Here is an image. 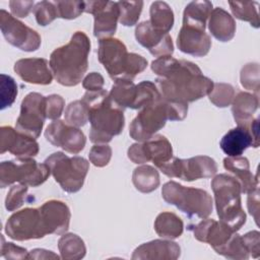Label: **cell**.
I'll list each match as a JSON object with an SVG mask.
<instances>
[{
	"mask_svg": "<svg viewBox=\"0 0 260 260\" xmlns=\"http://www.w3.org/2000/svg\"><path fill=\"white\" fill-rule=\"evenodd\" d=\"M151 70L158 75L155 85L165 101L187 104L210 93L213 82L200 68L187 60L172 56L158 57L151 63Z\"/></svg>",
	"mask_w": 260,
	"mask_h": 260,
	"instance_id": "6da1fadb",
	"label": "cell"
},
{
	"mask_svg": "<svg viewBox=\"0 0 260 260\" xmlns=\"http://www.w3.org/2000/svg\"><path fill=\"white\" fill-rule=\"evenodd\" d=\"M90 41L83 31H76L68 44L54 50L50 56V68L62 85H77L88 66Z\"/></svg>",
	"mask_w": 260,
	"mask_h": 260,
	"instance_id": "7a4b0ae2",
	"label": "cell"
},
{
	"mask_svg": "<svg viewBox=\"0 0 260 260\" xmlns=\"http://www.w3.org/2000/svg\"><path fill=\"white\" fill-rule=\"evenodd\" d=\"M82 101L88 110L91 142L108 143L122 132L125 124L123 110L112 102L107 90L103 88L96 91H86Z\"/></svg>",
	"mask_w": 260,
	"mask_h": 260,
	"instance_id": "3957f363",
	"label": "cell"
},
{
	"mask_svg": "<svg viewBox=\"0 0 260 260\" xmlns=\"http://www.w3.org/2000/svg\"><path fill=\"white\" fill-rule=\"evenodd\" d=\"M187 112V104L171 103L161 98L140 109L130 124L129 134L137 141H146L166 125L167 120L181 121L186 117Z\"/></svg>",
	"mask_w": 260,
	"mask_h": 260,
	"instance_id": "277c9868",
	"label": "cell"
},
{
	"mask_svg": "<svg viewBox=\"0 0 260 260\" xmlns=\"http://www.w3.org/2000/svg\"><path fill=\"white\" fill-rule=\"evenodd\" d=\"M98 57L110 77L115 81L119 79L132 80L147 66L146 59L140 55L128 53L126 46L115 38L100 40Z\"/></svg>",
	"mask_w": 260,
	"mask_h": 260,
	"instance_id": "5b68a950",
	"label": "cell"
},
{
	"mask_svg": "<svg viewBox=\"0 0 260 260\" xmlns=\"http://www.w3.org/2000/svg\"><path fill=\"white\" fill-rule=\"evenodd\" d=\"M216 211L219 219L238 231L246 221V214L241 205V185L226 174L215 176L211 181Z\"/></svg>",
	"mask_w": 260,
	"mask_h": 260,
	"instance_id": "8992f818",
	"label": "cell"
},
{
	"mask_svg": "<svg viewBox=\"0 0 260 260\" xmlns=\"http://www.w3.org/2000/svg\"><path fill=\"white\" fill-rule=\"evenodd\" d=\"M194 237L204 243H208L216 253L232 259H247L248 251L242 237L236 234L230 225L223 221L204 219L194 229Z\"/></svg>",
	"mask_w": 260,
	"mask_h": 260,
	"instance_id": "52a82bcc",
	"label": "cell"
},
{
	"mask_svg": "<svg viewBox=\"0 0 260 260\" xmlns=\"http://www.w3.org/2000/svg\"><path fill=\"white\" fill-rule=\"evenodd\" d=\"M161 195L166 202L175 205L189 217L196 215L206 218L212 212V198L205 190L170 181L162 186Z\"/></svg>",
	"mask_w": 260,
	"mask_h": 260,
	"instance_id": "ba28073f",
	"label": "cell"
},
{
	"mask_svg": "<svg viewBox=\"0 0 260 260\" xmlns=\"http://www.w3.org/2000/svg\"><path fill=\"white\" fill-rule=\"evenodd\" d=\"M44 162L64 191L74 193L82 188L89 169V162L85 158L70 157L59 151L48 156Z\"/></svg>",
	"mask_w": 260,
	"mask_h": 260,
	"instance_id": "9c48e42d",
	"label": "cell"
},
{
	"mask_svg": "<svg viewBox=\"0 0 260 260\" xmlns=\"http://www.w3.org/2000/svg\"><path fill=\"white\" fill-rule=\"evenodd\" d=\"M49 167L39 164L30 157H17L14 160L2 161L0 165V186L5 188L15 182L25 186L38 187L50 176Z\"/></svg>",
	"mask_w": 260,
	"mask_h": 260,
	"instance_id": "30bf717a",
	"label": "cell"
},
{
	"mask_svg": "<svg viewBox=\"0 0 260 260\" xmlns=\"http://www.w3.org/2000/svg\"><path fill=\"white\" fill-rule=\"evenodd\" d=\"M157 168L168 177L179 178L184 181L210 178L217 171V165L214 159L205 155H198L188 159L172 157Z\"/></svg>",
	"mask_w": 260,
	"mask_h": 260,
	"instance_id": "8fae6325",
	"label": "cell"
},
{
	"mask_svg": "<svg viewBox=\"0 0 260 260\" xmlns=\"http://www.w3.org/2000/svg\"><path fill=\"white\" fill-rule=\"evenodd\" d=\"M5 233L16 241L43 238L48 232L41 208H24L13 213L5 223Z\"/></svg>",
	"mask_w": 260,
	"mask_h": 260,
	"instance_id": "7c38bea8",
	"label": "cell"
},
{
	"mask_svg": "<svg viewBox=\"0 0 260 260\" xmlns=\"http://www.w3.org/2000/svg\"><path fill=\"white\" fill-rule=\"evenodd\" d=\"M46 118V96L30 92L21 102L15 129L36 139L41 134Z\"/></svg>",
	"mask_w": 260,
	"mask_h": 260,
	"instance_id": "4fadbf2b",
	"label": "cell"
},
{
	"mask_svg": "<svg viewBox=\"0 0 260 260\" xmlns=\"http://www.w3.org/2000/svg\"><path fill=\"white\" fill-rule=\"evenodd\" d=\"M0 27L5 40L22 51L32 52L41 46L40 35L4 9L0 10Z\"/></svg>",
	"mask_w": 260,
	"mask_h": 260,
	"instance_id": "5bb4252c",
	"label": "cell"
},
{
	"mask_svg": "<svg viewBox=\"0 0 260 260\" xmlns=\"http://www.w3.org/2000/svg\"><path fill=\"white\" fill-rule=\"evenodd\" d=\"M128 157L134 164L152 161L157 168L173 157L170 141L162 135H154L142 143H135L128 149Z\"/></svg>",
	"mask_w": 260,
	"mask_h": 260,
	"instance_id": "9a60e30c",
	"label": "cell"
},
{
	"mask_svg": "<svg viewBox=\"0 0 260 260\" xmlns=\"http://www.w3.org/2000/svg\"><path fill=\"white\" fill-rule=\"evenodd\" d=\"M84 12L90 13L94 17L93 35L95 38L102 40L115 34L120 15L118 2L86 1L84 2Z\"/></svg>",
	"mask_w": 260,
	"mask_h": 260,
	"instance_id": "2e32d148",
	"label": "cell"
},
{
	"mask_svg": "<svg viewBox=\"0 0 260 260\" xmlns=\"http://www.w3.org/2000/svg\"><path fill=\"white\" fill-rule=\"evenodd\" d=\"M45 137L51 144L62 147L65 151L73 154L80 152L86 142L81 130L61 120H55L47 127Z\"/></svg>",
	"mask_w": 260,
	"mask_h": 260,
	"instance_id": "e0dca14e",
	"label": "cell"
},
{
	"mask_svg": "<svg viewBox=\"0 0 260 260\" xmlns=\"http://www.w3.org/2000/svg\"><path fill=\"white\" fill-rule=\"evenodd\" d=\"M0 152L6 151L25 158L32 157L39 152V144L35 138L29 137L10 126H2L0 129Z\"/></svg>",
	"mask_w": 260,
	"mask_h": 260,
	"instance_id": "ac0fdd59",
	"label": "cell"
},
{
	"mask_svg": "<svg viewBox=\"0 0 260 260\" xmlns=\"http://www.w3.org/2000/svg\"><path fill=\"white\" fill-rule=\"evenodd\" d=\"M135 38L141 46L146 48L155 57L171 56L174 52L171 36L154 29L148 20L136 26Z\"/></svg>",
	"mask_w": 260,
	"mask_h": 260,
	"instance_id": "d6986e66",
	"label": "cell"
},
{
	"mask_svg": "<svg viewBox=\"0 0 260 260\" xmlns=\"http://www.w3.org/2000/svg\"><path fill=\"white\" fill-rule=\"evenodd\" d=\"M50 63L43 58L20 59L14 64L15 73L25 82L34 84H50L53 79Z\"/></svg>",
	"mask_w": 260,
	"mask_h": 260,
	"instance_id": "ffe728a7",
	"label": "cell"
},
{
	"mask_svg": "<svg viewBox=\"0 0 260 260\" xmlns=\"http://www.w3.org/2000/svg\"><path fill=\"white\" fill-rule=\"evenodd\" d=\"M177 46L183 53L202 57L209 52L211 40L205 30L182 25L177 38Z\"/></svg>",
	"mask_w": 260,
	"mask_h": 260,
	"instance_id": "44dd1931",
	"label": "cell"
},
{
	"mask_svg": "<svg viewBox=\"0 0 260 260\" xmlns=\"http://www.w3.org/2000/svg\"><path fill=\"white\" fill-rule=\"evenodd\" d=\"M48 234L62 235L69 229L70 210L59 200H49L40 206Z\"/></svg>",
	"mask_w": 260,
	"mask_h": 260,
	"instance_id": "7402d4cb",
	"label": "cell"
},
{
	"mask_svg": "<svg viewBox=\"0 0 260 260\" xmlns=\"http://www.w3.org/2000/svg\"><path fill=\"white\" fill-rule=\"evenodd\" d=\"M179 256L180 247L177 243L154 240L136 248L132 259H177Z\"/></svg>",
	"mask_w": 260,
	"mask_h": 260,
	"instance_id": "603a6c76",
	"label": "cell"
},
{
	"mask_svg": "<svg viewBox=\"0 0 260 260\" xmlns=\"http://www.w3.org/2000/svg\"><path fill=\"white\" fill-rule=\"evenodd\" d=\"M219 146L221 150L231 157L240 156L250 146L256 147L249 129L242 126L228 131L221 138Z\"/></svg>",
	"mask_w": 260,
	"mask_h": 260,
	"instance_id": "cb8c5ba5",
	"label": "cell"
},
{
	"mask_svg": "<svg viewBox=\"0 0 260 260\" xmlns=\"http://www.w3.org/2000/svg\"><path fill=\"white\" fill-rule=\"evenodd\" d=\"M223 167L225 170L235 174L236 179L241 185L243 193L249 194L258 188V178H254L250 172L249 161L246 157L236 156V157H225L223 159Z\"/></svg>",
	"mask_w": 260,
	"mask_h": 260,
	"instance_id": "d4e9b609",
	"label": "cell"
},
{
	"mask_svg": "<svg viewBox=\"0 0 260 260\" xmlns=\"http://www.w3.org/2000/svg\"><path fill=\"white\" fill-rule=\"evenodd\" d=\"M208 27L211 35L220 42L231 41L236 32V22L233 16L220 7L211 11Z\"/></svg>",
	"mask_w": 260,
	"mask_h": 260,
	"instance_id": "484cf974",
	"label": "cell"
},
{
	"mask_svg": "<svg viewBox=\"0 0 260 260\" xmlns=\"http://www.w3.org/2000/svg\"><path fill=\"white\" fill-rule=\"evenodd\" d=\"M259 100L257 95L241 91L233 100V115L238 126L249 129L253 121V114L257 110Z\"/></svg>",
	"mask_w": 260,
	"mask_h": 260,
	"instance_id": "4316f807",
	"label": "cell"
},
{
	"mask_svg": "<svg viewBox=\"0 0 260 260\" xmlns=\"http://www.w3.org/2000/svg\"><path fill=\"white\" fill-rule=\"evenodd\" d=\"M212 11V3L209 1L190 2L183 13V25L205 30L206 21Z\"/></svg>",
	"mask_w": 260,
	"mask_h": 260,
	"instance_id": "83f0119b",
	"label": "cell"
},
{
	"mask_svg": "<svg viewBox=\"0 0 260 260\" xmlns=\"http://www.w3.org/2000/svg\"><path fill=\"white\" fill-rule=\"evenodd\" d=\"M109 95L112 102L121 110L126 108L133 109L137 95V86L128 79L116 80L112 86Z\"/></svg>",
	"mask_w": 260,
	"mask_h": 260,
	"instance_id": "f1b7e54d",
	"label": "cell"
},
{
	"mask_svg": "<svg viewBox=\"0 0 260 260\" xmlns=\"http://www.w3.org/2000/svg\"><path fill=\"white\" fill-rule=\"evenodd\" d=\"M183 221L179 216L172 212H161L154 221L156 234L165 239H176L183 233Z\"/></svg>",
	"mask_w": 260,
	"mask_h": 260,
	"instance_id": "f546056e",
	"label": "cell"
},
{
	"mask_svg": "<svg viewBox=\"0 0 260 260\" xmlns=\"http://www.w3.org/2000/svg\"><path fill=\"white\" fill-rule=\"evenodd\" d=\"M150 25L161 32L169 34L174 24V13L171 7L161 1H155L150 6Z\"/></svg>",
	"mask_w": 260,
	"mask_h": 260,
	"instance_id": "4dcf8cb0",
	"label": "cell"
},
{
	"mask_svg": "<svg viewBox=\"0 0 260 260\" xmlns=\"http://www.w3.org/2000/svg\"><path fill=\"white\" fill-rule=\"evenodd\" d=\"M132 181L138 191L149 193L158 187L159 176L154 168L150 166H140L134 170Z\"/></svg>",
	"mask_w": 260,
	"mask_h": 260,
	"instance_id": "1f68e13d",
	"label": "cell"
},
{
	"mask_svg": "<svg viewBox=\"0 0 260 260\" xmlns=\"http://www.w3.org/2000/svg\"><path fill=\"white\" fill-rule=\"evenodd\" d=\"M58 248L63 259H80L86 252L83 241L74 234L62 236L58 242Z\"/></svg>",
	"mask_w": 260,
	"mask_h": 260,
	"instance_id": "d6a6232c",
	"label": "cell"
},
{
	"mask_svg": "<svg viewBox=\"0 0 260 260\" xmlns=\"http://www.w3.org/2000/svg\"><path fill=\"white\" fill-rule=\"evenodd\" d=\"M231 6V10L233 14L245 21H249L251 25L254 27H259V17H258V12L256 6L258 5L257 2H229Z\"/></svg>",
	"mask_w": 260,
	"mask_h": 260,
	"instance_id": "836d02e7",
	"label": "cell"
},
{
	"mask_svg": "<svg viewBox=\"0 0 260 260\" xmlns=\"http://www.w3.org/2000/svg\"><path fill=\"white\" fill-rule=\"evenodd\" d=\"M65 121L68 125L74 127H80L86 124L88 121V110L82 100L74 101L67 106L65 110Z\"/></svg>",
	"mask_w": 260,
	"mask_h": 260,
	"instance_id": "e575fe53",
	"label": "cell"
},
{
	"mask_svg": "<svg viewBox=\"0 0 260 260\" xmlns=\"http://www.w3.org/2000/svg\"><path fill=\"white\" fill-rule=\"evenodd\" d=\"M119 6V21L125 26L136 24L142 10V1H120Z\"/></svg>",
	"mask_w": 260,
	"mask_h": 260,
	"instance_id": "d590c367",
	"label": "cell"
},
{
	"mask_svg": "<svg viewBox=\"0 0 260 260\" xmlns=\"http://www.w3.org/2000/svg\"><path fill=\"white\" fill-rule=\"evenodd\" d=\"M208 96L210 102L216 107L224 108L233 103L235 98V89L231 84L213 83V88Z\"/></svg>",
	"mask_w": 260,
	"mask_h": 260,
	"instance_id": "8d00e7d4",
	"label": "cell"
},
{
	"mask_svg": "<svg viewBox=\"0 0 260 260\" xmlns=\"http://www.w3.org/2000/svg\"><path fill=\"white\" fill-rule=\"evenodd\" d=\"M32 12L36 16L37 22L42 26L48 25L56 17H58L55 3L50 1H42L37 3L32 9Z\"/></svg>",
	"mask_w": 260,
	"mask_h": 260,
	"instance_id": "74e56055",
	"label": "cell"
},
{
	"mask_svg": "<svg viewBox=\"0 0 260 260\" xmlns=\"http://www.w3.org/2000/svg\"><path fill=\"white\" fill-rule=\"evenodd\" d=\"M58 17L73 19L84 12V1H54Z\"/></svg>",
	"mask_w": 260,
	"mask_h": 260,
	"instance_id": "f35d334b",
	"label": "cell"
},
{
	"mask_svg": "<svg viewBox=\"0 0 260 260\" xmlns=\"http://www.w3.org/2000/svg\"><path fill=\"white\" fill-rule=\"evenodd\" d=\"M17 95V85L14 79L5 74H1V110L10 107Z\"/></svg>",
	"mask_w": 260,
	"mask_h": 260,
	"instance_id": "ab89813d",
	"label": "cell"
},
{
	"mask_svg": "<svg viewBox=\"0 0 260 260\" xmlns=\"http://www.w3.org/2000/svg\"><path fill=\"white\" fill-rule=\"evenodd\" d=\"M26 193L27 186L25 185L19 184L11 187L5 199V208L8 211H14L18 209L23 204Z\"/></svg>",
	"mask_w": 260,
	"mask_h": 260,
	"instance_id": "60d3db41",
	"label": "cell"
},
{
	"mask_svg": "<svg viewBox=\"0 0 260 260\" xmlns=\"http://www.w3.org/2000/svg\"><path fill=\"white\" fill-rule=\"evenodd\" d=\"M241 83L247 89L259 90V67L258 64H247L241 71Z\"/></svg>",
	"mask_w": 260,
	"mask_h": 260,
	"instance_id": "b9f144b4",
	"label": "cell"
},
{
	"mask_svg": "<svg viewBox=\"0 0 260 260\" xmlns=\"http://www.w3.org/2000/svg\"><path fill=\"white\" fill-rule=\"evenodd\" d=\"M89 160L95 167H105L112 156V149L107 144H95L89 151Z\"/></svg>",
	"mask_w": 260,
	"mask_h": 260,
	"instance_id": "7bdbcfd3",
	"label": "cell"
},
{
	"mask_svg": "<svg viewBox=\"0 0 260 260\" xmlns=\"http://www.w3.org/2000/svg\"><path fill=\"white\" fill-rule=\"evenodd\" d=\"M65 106L64 99L58 94H51L46 96V113L47 118L57 120L60 118Z\"/></svg>",
	"mask_w": 260,
	"mask_h": 260,
	"instance_id": "ee69618b",
	"label": "cell"
},
{
	"mask_svg": "<svg viewBox=\"0 0 260 260\" xmlns=\"http://www.w3.org/2000/svg\"><path fill=\"white\" fill-rule=\"evenodd\" d=\"M1 256L5 259H28V252L21 247L14 245L13 243H6L4 237H1Z\"/></svg>",
	"mask_w": 260,
	"mask_h": 260,
	"instance_id": "f6af8a7d",
	"label": "cell"
},
{
	"mask_svg": "<svg viewBox=\"0 0 260 260\" xmlns=\"http://www.w3.org/2000/svg\"><path fill=\"white\" fill-rule=\"evenodd\" d=\"M82 86L87 91L101 90L104 86V77L98 72H91L84 77L82 81Z\"/></svg>",
	"mask_w": 260,
	"mask_h": 260,
	"instance_id": "bcb514c9",
	"label": "cell"
},
{
	"mask_svg": "<svg viewBox=\"0 0 260 260\" xmlns=\"http://www.w3.org/2000/svg\"><path fill=\"white\" fill-rule=\"evenodd\" d=\"M10 10L16 17H26L34 6V1H10Z\"/></svg>",
	"mask_w": 260,
	"mask_h": 260,
	"instance_id": "7dc6e473",
	"label": "cell"
},
{
	"mask_svg": "<svg viewBox=\"0 0 260 260\" xmlns=\"http://www.w3.org/2000/svg\"><path fill=\"white\" fill-rule=\"evenodd\" d=\"M243 243L248 251V253H255V257L259 256V233L250 232L242 237Z\"/></svg>",
	"mask_w": 260,
	"mask_h": 260,
	"instance_id": "c3c4849f",
	"label": "cell"
},
{
	"mask_svg": "<svg viewBox=\"0 0 260 260\" xmlns=\"http://www.w3.org/2000/svg\"><path fill=\"white\" fill-rule=\"evenodd\" d=\"M258 188L249 193L248 197V209L249 212L254 216L256 222H258V210H259V200H258Z\"/></svg>",
	"mask_w": 260,
	"mask_h": 260,
	"instance_id": "681fc988",
	"label": "cell"
},
{
	"mask_svg": "<svg viewBox=\"0 0 260 260\" xmlns=\"http://www.w3.org/2000/svg\"><path fill=\"white\" fill-rule=\"evenodd\" d=\"M50 259V258H54V259H58L59 256L54 254L52 251H47L44 249H34L30 252H28V259Z\"/></svg>",
	"mask_w": 260,
	"mask_h": 260,
	"instance_id": "f907efd6",
	"label": "cell"
}]
</instances>
